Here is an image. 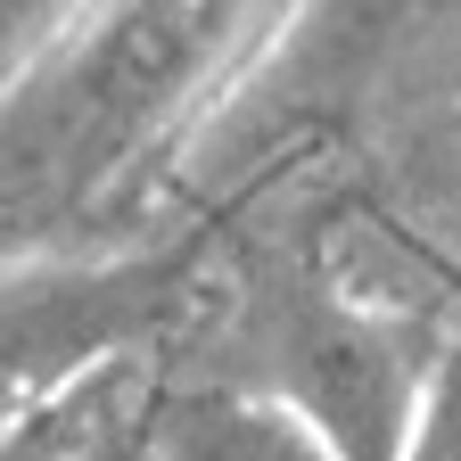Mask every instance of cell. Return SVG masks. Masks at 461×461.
Returning <instances> with one entry per match:
<instances>
[{
  "label": "cell",
  "instance_id": "1",
  "mask_svg": "<svg viewBox=\"0 0 461 461\" xmlns=\"http://www.w3.org/2000/svg\"><path fill=\"white\" fill-rule=\"evenodd\" d=\"M206 248H91V256H17L0 264V437L50 412L83 379L132 363V346L198 321Z\"/></svg>",
  "mask_w": 461,
  "mask_h": 461
},
{
  "label": "cell",
  "instance_id": "2",
  "mask_svg": "<svg viewBox=\"0 0 461 461\" xmlns=\"http://www.w3.org/2000/svg\"><path fill=\"white\" fill-rule=\"evenodd\" d=\"M371 206L461 280V67L387 115L371 157Z\"/></svg>",
  "mask_w": 461,
  "mask_h": 461
},
{
  "label": "cell",
  "instance_id": "3",
  "mask_svg": "<svg viewBox=\"0 0 461 461\" xmlns=\"http://www.w3.org/2000/svg\"><path fill=\"white\" fill-rule=\"evenodd\" d=\"M149 453L157 461H338L305 420L240 387H173L149 403Z\"/></svg>",
  "mask_w": 461,
  "mask_h": 461
},
{
  "label": "cell",
  "instance_id": "4",
  "mask_svg": "<svg viewBox=\"0 0 461 461\" xmlns=\"http://www.w3.org/2000/svg\"><path fill=\"white\" fill-rule=\"evenodd\" d=\"M395 461H461V330L437 355V371H429V387L412 403V429H403V445H395Z\"/></svg>",
  "mask_w": 461,
  "mask_h": 461
}]
</instances>
